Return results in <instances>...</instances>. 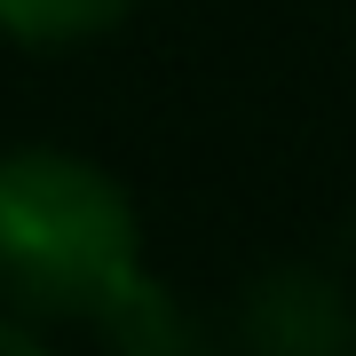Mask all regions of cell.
Returning <instances> with one entry per match:
<instances>
[{
	"label": "cell",
	"mask_w": 356,
	"mask_h": 356,
	"mask_svg": "<svg viewBox=\"0 0 356 356\" xmlns=\"http://www.w3.org/2000/svg\"><path fill=\"white\" fill-rule=\"evenodd\" d=\"M0 356H56V348H48V325L0 301Z\"/></svg>",
	"instance_id": "cell-5"
},
{
	"label": "cell",
	"mask_w": 356,
	"mask_h": 356,
	"mask_svg": "<svg viewBox=\"0 0 356 356\" xmlns=\"http://www.w3.org/2000/svg\"><path fill=\"white\" fill-rule=\"evenodd\" d=\"M88 332L103 341V356H238V341H222L159 269L127 293V301H111Z\"/></svg>",
	"instance_id": "cell-3"
},
{
	"label": "cell",
	"mask_w": 356,
	"mask_h": 356,
	"mask_svg": "<svg viewBox=\"0 0 356 356\" xmlns=\"http://www.w3.org/2000/svg\"><path fill=\"white\" fill-rule=\"evenodd\" d=\"M135 16V0H0V40L24 56H72L111 40Z\"/></svg>",
	"instance_id": "cell-4"
},
{
	"label": "cell",
	"mask_w": 356,
	"mask_h": 356,
	"mask_svg": "<svg viewBox=\"0 0 356 356\" xmlns=\"http://www.w3.org/2000/svg\"><path fill=\"white\" fill-rule=\"evenodd\" d=\"M151 277L143 206L72 143L0 151V301L40 325H95Z\"/></svg>",
	"instance_id": "cell-1"
},
{
	"label": "cell",
	"mask_w": 356,
	"mask_h": 356,
	"mask_svg": "<svg viewBox=\"0 0 356 356\" xmlns=\"http://www.w3.org/2000/svg\"><path fill=\"white\" fill-rule=\"evenodd\" d=\"M238 356H356V293L325 261H277L238 293Z\"/></svg>",
	"instance_id": "cell-2"
}]
</instances>
